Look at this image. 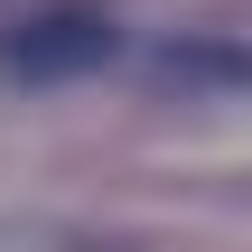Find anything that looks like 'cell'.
I'll use <instances>...</instances> for the list:
<instances>
[{"label":"cell","mask_w":252,"mask_h":252,"mask_svg":"<svg viewBox=\"0 0 252 252\" xmlns=\"http://www.w3.org/2000/svg\"><path fill=\"white\" fill-rule=\"evenodd\" d=\"M112 47H122V28L103 9H47V19H19L0 37V75L9 84H75V75L112 65Z\"/></svg>","instance_id":"cell-1"},{"label":"cell","mask_w":252,"mask_h":252,"mask_svg":"<svg viewBox=\"0 0 252 252\" xmlns=\"http://www.w3.org/2000/svg\"><path fill=\"white\" fill-rule=\"evenodd\" d=\"M168 84H252V47H224V37H168L159 56H150Z\"/></svg>","instance_id":"cell-2"},{"label":"cell","mask_w":252,"mask_h":252,"mask_svg":"<svg viewBox=\"0 0 252 252\" xmlns=\"http://www.w3.org/2000/svg\"><path fill=\"white\" fill-rule=\"evenodd\" d=\"M0 252H84L75 224H47V215H9L0 224Z\"/></svg>","instance_id":"cell-3"}]
</instances>
